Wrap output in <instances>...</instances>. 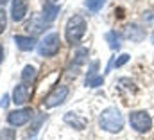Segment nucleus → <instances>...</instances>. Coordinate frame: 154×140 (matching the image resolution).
<instances>
[{
    "instance_id": "nucleus-1",
    "label": "nucleus",
    "mask_w": 154,
    "mask_h": 140,
    "mask_svg": "<svg viewBox=\"0 0 154 140\" xmlns=\"http://www.w3.org/2000/svg\"><path fill=\"white\" fill-rule=\"evenodd\" d=\"M124 115L120 113V110L115 106L106 108L100 115H99V128L108 131V133H120L124 129Z\"/></svg>"
},
{
    "instance_id": "nucleus-11",
    "label": "nucleus",
    "mask_w": 154,
    "mask_h": 140,
    "mask_svg": "<svg viewBox=\"0 0 154 140\" xmlns=\"http://www.w3.org/2000/svg\"><path fill=\"white\" fill-rule=\"evenodd\" d=\"M57 14H59V5L54 4L52 0H47V2L43 4V14H41V18H43L47 24H50V22H54V20L57 18Z\"/></svg>"
},
{
    "instance_id": "nucleus-6",
    "label": "nucleus",
    "mask_w": 154,
    "mask_h": 140,
    "mask_svg": "<svg viewBox=\"0 0 154 140\" xmlns=\"http://www.w3.org/2000/svg\"><path fill=\"white\" fill-rule=\"evenodd\" d=\"M68 86H65V84H59V86H56L54 88V92H50L47 97H45V101H43V104L47 110H50V108H56V106L63 104L65 101H66V97H68Z\"/></svg>"
},
{
    "instance_id": "nucleus-10",
    "label": "nucleus",
    "mask_w": 154,
    "mask_h": 140,
    "mask_svg": "<svg viewBox=\"0 0 154 140\" xmlns=\"http://www.w3.org/2000/svg\"><path fill=\"white\" fill-rule=\"evenodd\" d=\"M27 14V2L25 0H13L11 2V18L14 22H22Z\"/></svg>"
},
{
    "instance_id": "nucleus-2",
    "label": "nucleus",
    "mask_w": 154,
    "mask_h": 140,
    "mask_svg": "<svg viewBox=\"0 0 154 140\" xmlns=\"http://www.w3.org/2000/svg\"><path fill=\"white\" fill-rule=\"evenodd\" d=\"M86 34V20L81 14H74L68 18L66 25H65V38L68 41V45H79L81 40Z\"/></svg>"
},
{
    "instance_id": "nucleus-3",
    "label": "nucleus",
    "mask_w": 154,
    "mask_h": 140,
    "mask_svg": "<svg viewBox=\"0 0 154 140\" xmlns=\"http://www.w3.org/2000/svg\"><path fill=\"white\" fill-rule=\"evenodd\" d=\"M38 54L41 58H52L59 52L61 49V40H59V34L57 33H48L45 34V38L38 43Z\"/></svg>"
},
{
    "instance_id": "nucleus-13",
    "label": "nucleus",
    "mask_w": 154,
    "mask_h": 140,
    "mask_svg": "<svg viewBox=\"0 0 154 140\" xmlns=\"http://www.w3.org/2000/svg\"><path fill=\"white\" fill-rule=\"evenodd\" d=\"M31 36L32 34H39V33H43L45 29H47V22L43 20V18H39V16H32L31 20H29V24H27V27H25Z\"/></svg>"
},
{
    "instance_id": "nucleus-21",
    "label": "nucleus",
    "mask_w": 154,
    "mask_h": 140,
    "mask_svg": "<svg viewBox=\"0 0 154 140\" xmlns=\"http://www.w3.org/2000/svg\"><path fill=\"white\" fill-rule=\"evenodd\" d=\"M5 27H7V13L4 11V7L0 9V34L5 31Z\"/></svg>"
},
{
    "instance_id": "nucleus-7",
    "label": "nucleus",
    "mask_w": 154,
    "mask_h": 140,
    "mask_svg": "<svg viewBox=\"0 0 154 140\" xmlns=\"http://www.w3.org/2000/svg\"><path fill=\"white\" fill-rule=\"evenodd\" d=\"M31 94H32V88H31L29 84H25V83H20V84L14 86V90H13V99H11V101L16 106H22L31 99Z\"/></svg>"
},
{
    "instance_id": "nucleus-22",
    "label": "nucleus",
    "mask_w": 154,
    "mask_h": 140,
    "mask_svg": "<svg viewBox=\"0 0 154 140\" xmlns=\"http://www.w3.org/2000/svg\"><path fill=\"white\" fill-rule=\"evenodd\" d=\"M7 103H9V95H4V97H2V101H0V106H2V108H5Z\"/></svg>"
},
{
    "instance_id": "nucleus-12",
    "label": "nucleus",
    "mask_w": 154,
    "mask_h": 140,
    "mask_svg": "<svg viewBox=\"0 0 154 140\" xmlns=\"http://www.w3.org/2000/svg\"><path fill=\"white\" fill-rule=\"evenodd\" d=\"M63 120H65V122H66L70 128H75V129H79V131L86 128V119L79 117L75 111H68V113H65Z\"/></svg>"
},
{
    "instance_id": "nucleus-14",
    "label": "nucleus",
    "mask_w": 154,
    "mask_h": 140,
    "mask_svg": "<svg viewBox=\"0 0 154 140\" xmlns=\"http://www.w3.org/2000/svg\"><path fill=\"white\" fill-rule=\"evenodd\" d=\"M86 61H88V49H86V47H81V49H77V52L74 54L70 70H75L77 72V68H81Z\"/></svg>"
},
{
    "instance_id": "nucleus-18",
    "label": "nucleus",
    "mask_w": 154,
    "mask_h": 140,
    "mask_svg": "<svg viewBox=\"0 0 154 140\" xmlns=\"http://www.w3.org/2000/svg\"><path fill=\"white\" fill-rule=\"evenodd\" d=\"M104 4H106V0H84L86 9L91 11V13H99L104 7Z\"/></svg>"
},
{
    "instance_id": "nucleus-9",
    "label": "nucleus",
    "mask_w": 154,
    "mask_h": 140,
    "mask_svg": "<svg viewBox=\"0 0 154 140\" xmlns=\"http://www.w3.org/2000/svg\"><path fill=\"white\" fill-rule=\"evenodd\" d=\"M13 41H14V45L22 50V52H31V50H34L38 45H36V40H34V36H25V34H14L13 38Z\"/></svg>"
},
{
    "instance_id": "nucleus-5",
    "label": "nucleus",
    "mask_w": 154,
    "mask_h": 140,
    "mask_svg": "<svg viewBox=\"0 0 154 140\" xmlns=\"http://www.w3.org/2000/svg\"><path fill=\"white\" fill-rule=\"evenodd\" d=\"M34 117V111L32 108H20V110H13L7 113V124L11 128H20V126H25L29 120H32Z\"/></svg>"
},
{
    "instance_id": "nucleus-17",
    "label": "nucleus",
    "mask_w": 154,
    "mask_h": 140,
    "mask_svg": "<svg viewBox=\"0 0 154 140\" xmlns=\"http://www.w3.org/2000/svg\"><path fill=\"white\" fill-rule=\"evenodd\" d=\"M36 77V67L34 65H25L23 70H22V83H32Z\"/></svg>"
},
{
    "instance_id": "nucleus-8",
    "label": "nucleus",
    "mask_w": 154,
    "mask_h": 140,
    "mask_svg": "<svg viewBox=\"0 0 154 140\" xmlns=\"http://www.w3.org/2000/svg\"><path fill=\"white\" fill-rule=\"evenodd\" d=\"M97 68H99V61H91V65H90V68H88L86 81H84V84L90 86V88H97V86L104 84V75H100V74L97 72Z\"/></svg>"
},
{
    "instance_id": "nucleus-23",
    "label": "nucleus",
    "mask_w": 154,
    "mask_h": 140,
    "mask_svg": "<svg viewBox=\"0 0 154 140\" xmlns=\"http://www.w3.org/2000/svg\"><path fill=\"white\" fill-rule=\"evenodd\" d=\"M2 61H4V47L0 45V63H2Z\"/></svg>"
},
{
    "instance_id": "nucleus-24",
    "label": "nucleus",
    "mask_w": 154,
    "mask_h": 140,
    "mask_svg": "<svg viewBox=\"0 0 154 140\" xmlns=\"http://www.w3.org/2000/svg\"><path fill=\"white\" fill-rule=\"evenodd\" d=\"M151 41H152V45H154V33L151 34Z\"/></svg>"
},
{
    "instance_id": "nucleus-25",
    "label": "nucleus",
    "mask_w": 154,
    "mask_h": 140,
    "mask_svg": "<svg viewBox=\"0 0 154 140\" xmlns=\"http://www.w3.org/2000/svg\"><path fill=\"white\" fill-rule=\"evenodd\" d=\"M5 2H7V0H0V4H2V5H4V4H5Z\"/></svg>"
},
{
    "instance_id": "nucleus-20",
    "label": "nucleus",
    "mask_w": 154,
    "mask_h": 140,
    "mask_svg": "<svg viewBox=\"0 0 154 140\" xmlns=\"http://www.w3.org/2000/svg\"><path fill=\"white\" fill-rule=\"evenodd\" d=\"M129 59H131V56H129V54H120L116 59H113V67L120 68V67H124V65H125Z\"/></svg>"
},
{
    "instance_id": "nucleus-15",
    "label": "nucleus",
    "mask_w": 154,
    "mask_h": 140,
    "mask_svg": "<svg viewBox=\"0 0 154 140\" xmlns=\"http://www.w3.org/2000/svg\"><path fill=\"white\" fill-rule=\"evenodd\" d=\"M104 38H106V41H108V45H109L111 50H118V49H120V45H122V36H120V33H116L115 29H113V31H108V33L104 34Z\"/></svg>"
},
{
    "instance_id": "nucleus-16",
    "label": "nucleus",
    "mask_w": 154,
    "mask_h": 140,
    "mask_svg": "<svg viewBox=\"0 0 154 140\" xmlns=\"http://www.w3.org/2000/svg\"><path fill=\"white\" fill-rule=\"evenodd\" d=\"M125 36H127L131 41H140V40L145 36V31H143L140 25L133 24V25H127V29H125Z\"/></svg>"
},
{
    "instance_id": "nucleus-4",
    "label": "nucleus",
    "mask_w": 154,
    "mask_h": 140,
    "mask_svg": "<svg viewBox=\"0 0 154 140\" xmlns=\"http://www.w3.org/2000/svg\"><path fill=\"white\" fill-rule=\"evenodd\" d=\"M129 124L136 133H149L152 129V119L147 111L136 110L129 113Z\"/></svg>"
},
{
    "instance_id": "nucleus-19",
    "label": "nucleus",
    "mask_w": 154,
    "mask_h": 140,
    "mask_svg": "<svg viewBox=\"0 0 154 140\" xmlns=\"http://www.w3.org/2000/svg\"><path fill=\"white\" fill-rule=\"evenodd\" d=\"M0 140H16V131L14 128H4L0 131Z\"/></svg>"
}]
</instances>
